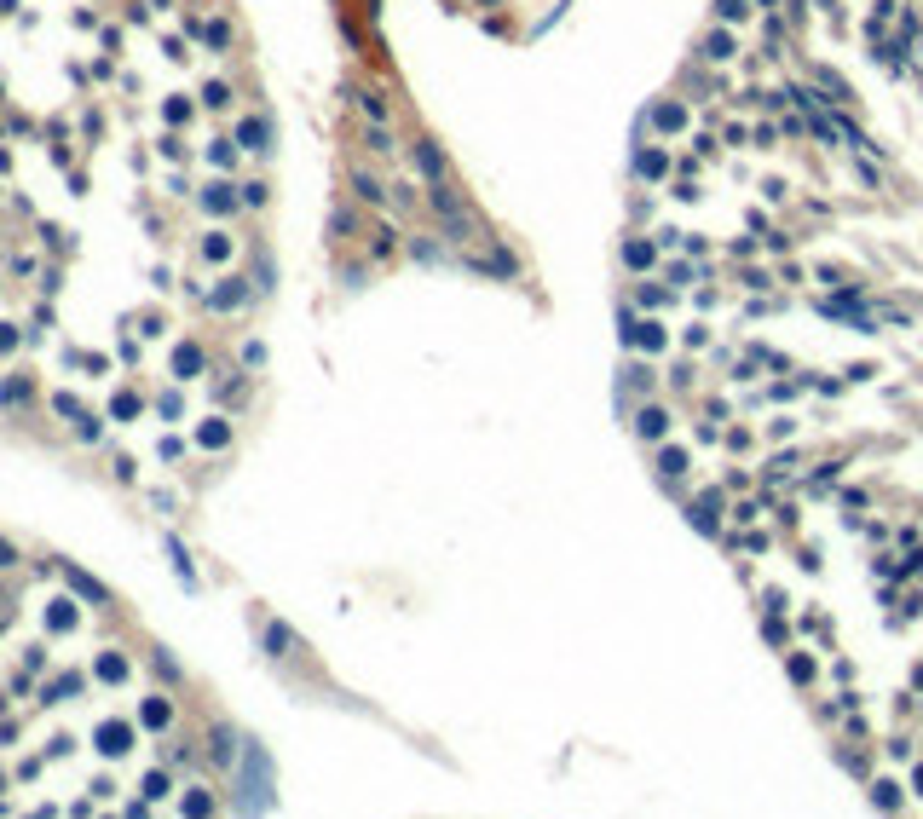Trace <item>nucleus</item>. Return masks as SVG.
I'll return each instance as SVG.
<instances>
[{
  "label": "nucleus",
  "mask_w": 923,
  "mask_h": 819,
  "mask_svg": "<svg viewBox=\"0 0 923 819\" xmlns=\"http://www.w3.org/2000/svg\"><path fill=\"white\" fill-rule=\"evenodd\" d=\"M243 762H248V773H243V808H272V767H266V750L260 745H248L243 750Z\"/></svg>",
  "instance_id": "obj_1"
},
{
  "label": "nucleus",
  "mask_w": 923,
  "mask_h": 819,
  "mask_svg": "<svg viewBox=\"0 0 923 819\" xmlns=\"http://www.w3.org/2000/svg\"><path fill=\"white\" fill-rule=\"evenodd\" d=\"M127 745H133V727L127 721H104L99 727V750L104 756H127Z\"/></svg>",
  "instance_id": "obj_2"
},
{
  "label": "nucleus",
  "mask_w": 923,
  "mask_h": 819,
  "mask_svg": "<svg viewBox=\"0 0 923 819\" xmlns=\"http://www.w3.org/2000/svg\"><path fill=\"white\" fill-rule=\"evenodd\" d=\"M64 572H70V583H75V594H87V600H93V606H104V600H110V594H104V583H93V577H87V572H75V566H64Z\"/></svg>",
  "instance_id": "obj_3"
},
{
  "label": "nucleus",
  "mask_w": 923,
  "mask_h": 819,
  "mask_svg": "<svg viewBox=\"0 0 923 819\" xmlns=\"http://www.w3.org/2000/svg\"><path fill=\"white\" fill-rule=\"evenodd\" d=\"M416 162H421V174H433V179H445V156H438L433 145H416Z\"/></svg>",
  "instance_id": "obj_4"
},
{
  "label": "nucleus",
  "mask_w": 923,
  "mask_h": 819,
  "mask_svg": "<svg viewBox=\"0 0 923 819\" xmlns=\"http://www.w3.org/2000/svg\"><path fill=\"white\" fill-rule=\"evenodd\" d=\"M173 369H179V375H197V369H202V352H197V347H179V352H173Z\"/></svg>",
  "instance_id": "obj_5"
},
{
  "label": "nucleus",
  "mask_w": 923,
  "mask_h": 819,
  "mask_svg": "<svg viewBox=\"0 0 923 819\" xmlns=\"http://www.w3.org/2000/svg\"><path fill=\"white\" fill-rule=\"evenodd\" d=\"M664 427H670L664 410H641V433H646V439H664Z\"/></svg>",
  "instance_id": "obj_6"
},
{
  "label": "nucleus",
  "mask_w": 923,
  "mask_h": 819,
  "mask_svg": "<svg viewBox=\"0 0 923 819\" xmlns=\"http://www.w3.org/2000/svg\"><path fill=\"white\" fill-rule=\"evenodd\" d=\"M353 185H358V196H364V202H381V196H387V185H381V179H370V174H353Z\"/></svg>",
  "instance_id": "obj_7"
},
{
  "label": "nucleus",
  "mask_w": 923,
  "mask_h": 819,
  "mask_svg": "<svg viewBox=\"0 0 923 819\" xmlns=\"http://www.w3.org/2000/svg\"><path fill=\"white\" fill-rule=\"evenodd\" d=\"M243 145L248 150H266V121H243Z\"/></svg>",
  "instance_id": "obj_8"
},
{
  "label": "nucleus",
  "mask_w": 923,
  "mask_h": 819,
  "mask_svg": "<svg viewBox=\"0 0 923 819\" xmlns=\"http://www.w3.org/2000/svg\"><path fill=\"white\" fill-rule=\"evenodd\" d=\"M202 202H208V208H214V213H226V208H231V191H226V185H214V191H208V196H202Z\"/></svg>",
  "instance_id": "obj_9"
},
{
  "label": "nucleus",
  "mask_w": 923,
  "mask_h": 819,
  "mask_svg": "<svg viewBox=\"0 0 923 819\" xmlns=\"http://www.w3.org/2000/svg\"><path fill=\"white\" fill-rule=\"evenodd\" d=\"M266 646H272V652H283V646H294V635H289V629H277V623H272V629H266Z\"/></svg>",
  "instance_id": "obj_10"
},
{
  "label": "nucleus",
  "mask_w": 923,
  "mask_h": 819,
  "mask_svg": "<svg viewBox=\"0 0 923 819\" xmlns=\"http://www.w3.org/2000/svg\"><path fill=\"white\" fill-rule=\"evenodd\" d=\"M99 675H104V681H121L127 664H121V658H99Z\"/></svg>",
  "instance_id": "obj_11"
},
{
  "label": "nucleus",
  "mask_w": 923,
  "mask_h": 819,
  "mask_svg": "<svg viewBox=\"0 0 923 819\" xmlns=\"http://www.w3.org/2000/svg\"><path fill=\"white\" fill-rule=\"evenodd\" d=\"M145 727H167V704H162V698L145 704Z\"/></svg>",
  "instance_id": "obj_12"
},
{
  "label": "nucleus",
  "mask_w": 923,
  "mask_h": 819,
  "mask_svg": "<svg viewBox=\"0 0 923 819\" xmlns=\"http://www.w3.org/2000/svg\"><path fill=\"white\" fill-rule=\"evenodd\" d=\"M364 139H370V150H381V156L392 150V139H387V127H370V133H364Z\"/></svg>",
  "instance_id": "obj_13"
},
{
  "label": "nucleus",
  "mask_w": 923,
  "mask_h": 819,
  "mask_svg": "<svg viewBox=\"0 0 923 819\" xmlns=\"http://www.w3.org/2000/svg\"><path fill=\"white\" fill-rule=\"evenodd\" d=\"M202 445H226V421H208L202 427Z\"/></svg>",
  "instance_id": "obj_14"
},
{
  "label": "nucleus",
  "mask_w": 923,
  "mask_h": 819,
  "mask_svg": "<svg viewBox=\"0 0 923 819\" xmlns=\"http://www.w3.org/2000/svg\"><path fill=\"white\" fill-rule=\"evenodd\" d=\"M47 623H52V629H70V623H75V612H70V606H52V618H47Z\"/></svg>",
  "instance_id": "obj_15"
},
{
  "label": "nucleus",
  "mask_w": 923,
  "mask_h": 819,
  "mask_svg": "<svg viewBox=\"0 0 923 819\" xmlns=\"http://www.w3.org/2000/svg\"><path fill=\"white\" fill-rule=\"evenodd\" d=\"M12 347H18V335H12L6 323H0V352H12Z\"/></svg>",
  "instance_id": "obj_16"
},
{
  "label": "nucleus",
  "mask_w": 923,
  "mask_h": 819,
  "mask_svg": "<svg viewBox=\"0 0 923 819\" xmlns=\"http://www.w3.org/2000/svg\"><path fill=\"white\" fill-rule=\"evenodd\" d=\"M6 559H12V542H0V566H6Z\"/></svg>",
  "instance_id": "obj_17"
}]
</instances>
